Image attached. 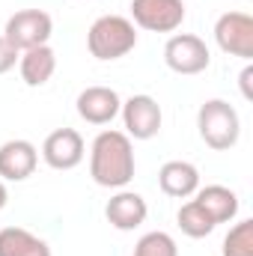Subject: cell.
<instances>
[{
    "label": "cell",
    "instance_id": "6da1fadb",
    "mask_svg": "<svg viewBox=\"0 0 253 256\" xmlns=\"http://www.w3.org/2000/svg\"><path fill=\"white\" fill-rule=\"evenodd\" d=\"M137 161H134V143L126 131L116 128H104L96 134L92 146H90V176L96 185L120 191L128 188V182L134 179Z\"/></svg>",
    "mask_w": 253,
    "mask_h": 256
},
{
    "label": "cell",
    "instance_id": "7a4b0ae2",
    "mask_svg": "<svg viewBox=\"0 0 253 256\" xmlns=\"http://www.w3.org/2000/svg\"><path fill=\"white\" fill-rule=\"evenodd\" d=\"M86 48L102 63L120 60L137 48V27L126 15H102L86 30Z\"/></svg>",
    "mask_w": 253,
    "mask_h": 256
},
{
    "label": "cell",
    "instance_id": "3957f363",
    "mask_svg": "<svg viewBox=\"0 0 253 256\" xmlns=\"http://www.w3.org/2000/svg\"><path fill=\"white\" fill-rule=\"evenodd\" d=\"M196 131H200V140L208 149L230 152L238 143V137H242L238 110L230 102H224V98H208L196 110Z\"/></svg>",
    "mask_w": 253,
    "mask_h": 256
},
{
    "label": "cell",
    "instance_id": "277c9868",
    "mask_svg": "<svg viewBox=\"0 0 253 256\" xmlns=\"http://www.w3.org/2000/svg\"><path fill=\"white\" fill-rule=\"evenodd\" d=\"M54 33V18L45 9H21L15 15H9L6 27H3V39L21 54L39 45H48Z\"/></svg>",
    "mask_w": 253,
    "mask_h": 256
},
{
    "label": "cell",
    "instance_id": "5b68a950",
    "mask_svg": "<svg viewBox=\"0 0 253 256\" xmlns=\"http://www.w3.org/2000/svg\"><path fill=\"white\" fill-rule=\"evenodd\" d=\"M185 15V0H131V24L149 33H176Z\"/></svg>",
    "mask_w": 253,
    "mask_h": 256
},
{
    "label": "cell",
    "instance_id": "8992f818",
    "mask_svg": "<svg viewBox=\"0 0 253 256\" xmlns=\"http://www.w3.org/2000/svg\"><path fill=\"white\" fill-rule=\"evenodd\" d=\"M214 42H218V48L224 54L250 63L253 60V18L248 12H224L214 21Z\"/></svg>",
    "mask_w": 253,
    "mask_h": 256
},
{
    "label": "cell",
    "instance_id": "52a82bcc",
    "mask_svg": "<svg viewBox=\"0 0 253 256\" xmlns=\"http://www.w3.org/2000/svg\"><path fill=\"white\" fill-rule=\"evenodd\" d=\"M164 63L176 74H200L212 63L208 45L194 33H173L164 45Z\"/></svg>",
    "mask_w": 253,
    "mask_h": 256
},
{
    "label": "cell",
    "instance_id": "ba28073f",
    "mask_svg": "<svg viewBox=\"0 0 253 256\" xmlns=\"http://www.w3.org/2000/svg\"><path fill=\"white\" fill-rule=\"evenodd\" d=\"M120 116H122L126 134L131 140H152L164 126L161 104L146 92H137V96L126 98L122 108H120Z\"/></svg>",
    "mask_w": 253,
    "mask_h": 256
},
{
    "label": "cell",
    "instance_id": "9c48e42d",
    "mask_svg": "<svg viewBox=\"0 0 253 256\" xmlns=\"http://www.w3.org/2000/svg\"><path fill=\"white\" fill-rule=\"evenodd\" d=\"M86 155V143L74 128H54L42 143V161L51 170H74Z\"/></svg>",
    "mask_w": 253,
    "mask_h": 256
},
{
    "label": "cell",
    "instance_id": "30bf717a",
    "mask_svg": "<svg viewBox=\"0 0 253 256\" xmlns=\"http://www.w3.org/2000/svg\"><path fill=\"white\" fill-rule=\"evenodd\" d=\"M122 98L114 86H86L74 98V110L90 126H110L120 116Z\"/></svg>",
    "mask_w": 253,
    "mask_h": 256
},
{
    "label": "cell",
    "instance_id": "8fae6325",
    "mask_svg": "<svg viewBox=\"0 0 253 256\" xmlns=\"http://www.w3.org/2000/svg\"><path fill=\"white\" fill-rule=\"evenodd\" d=\"M146 214H149V206L143 200V194L137 191H128V188H120L108 200L104 206V218L114 230L120 232H134L137 226L146 224Z\"/></svg>",
    "mask_w": 253,
    "mask_h": 256
},
{
    "label": "cell",
    "instance_id": "7c38bea8",
    "mask_svg": "<svg viewBox=\"0 0 253 256\" xmlns=\"http://www.w3.org/2000/svg\"><path fill=\"white\" fill-rule=\"evenodd\" d=\"M39 167V149L30 140H6L0 146V179L3 182H24Z\"/></svg>",
    "mask_w": 253,
    "mask_h": 256
},
{
    "label": "cell",
    "instance_id": "4fadbf2b",
    "mask_svg": "<svg viewBox=\"0 0 253 256\" xmlns=\"http://www.w3.org/2000/svg\"><path fill=\"white\" fill-rule=\"evenodd\" d=\"M194 200L202 206V212L214 220V226L218 224H230V220H236L238 218V194L232 191V188H226V185H200L196 194H194Z\"/></svg>",
    "mask_w": 253,
    "mask_h": 256
},
{
    "label": "cell",
    "instance_id": "5bb4252c",
    "mask_svg": "<svg viewBox=\"0 0 253 256\" xmlns=\"http://www.w3.org/2000/svg\"><path fill=\"white\" fill-rule=\"evenodd\" d=\"M158 185L173 200H188L200 188V170L190 161H167L158 170Z\"/></svg>",
    "mask_w": 253,
    "mask_h": 256
},
{
    "label": "cell",
    "instance_id": "9a60e30c",
    "mask_svg": "<svg viewBox=\"0 0 253 256\" xmlns=\"http://www.w3.org/2000/svg\"><path fill=\"white\" fill-rule=\"evenodd\" d=\"M18 72H21V80L27 86H45L54 72H57V54L51 45H39V48H30V51H21L18 57Z\"/></svg>",
    "mask_w": 253,
    "mask_h": 256
},
{
    "label": "cell",
    "instance_id": "2e32d148",
    "mask_svg": "<svg viewBox=\"0 0 253 256\" xmlns=\"http://www.w3.org/2000/svg\"><path fill=\"white\" fill-rule=\"evenodd\" d=\"M0 256H51L45 238L33 236L24 226H3L0 230Z\"/></svg>",
    "mask_w": 253,
    "mask_h": 256
},
{
    "label": "cell",
    "instance_id": "e0dca14e",
    "mask_svg": "<svg viewBox=\"0 0 253 256\" xmlns=\"http://www.w3.org/2000/svg\"><path fill=\"white\" fill-rule=\"evenodd\" d=\"M176 224H179V230H182L188 238H206V236L214 232V220L202 212V206H200L196 200H188V202L179 208Z\"/></svg>",
    "mask_w": 253,
    "mask_h": 256
},
{
    "label": "cell",
    "instance_id": "ac0fdd59",
    "mask_svg": "<svg viewBox=\"0 0 253 256\" xmlns=\"http://www.w3.org/2000/svg\"><path fill=\"white\" fill-rule=\"evenodd\" d=\"M131 256H179V244L170 232L164 230H152L146 236H140V242L134 244Z\"/></svg>",
    "mask_w": 253,
    "mask_h": 256
},
{
    "label": "cell",
    "instance_id": "d6986e66",
    "mask_svg": "<svg viewBox=\"0 0 253 256\" xmlns=\"http://www.w3.org/2000/svg\"><path fill=\"white\" fill-rule=\"evenodd\" d=\"M220 256H253V220H238L226 232Z\"/></svg>",
    "mask_w": 253,
    "mask_h": 256
},
{
    "label": "cell",
    "instance_id": "ffe728a7",
    "mask_svg": "<svg viewBox=\"0 0 253 256\" xmlns=\"http://www.w3.org/2000/svg\"><path fill=\"white\" fill-rule=\"evenodd\" d=\"M18 57H21V54H18V51H15V48L3 39V33H0V74L12 72V68L18 66Z\"/></svg>",
    "mask_w": 253,
    "mask_h": 256
},
{
    "label": "cell",
    "instance_id": "44dd1931",
    "mask_svg": "<svg viewBox=\"0 0 253 256\" xmlns=\"http://www.w3.org/2000/svg\"><path fill=\"white\" fill-rule=\"evenodd\" d=\"M250 80H253V66L248 63L244 68H242V74H238V84H242V96L250 102L253 98V90H250Z\"/></svg>",
    "mask_w": 253,
    "mask_h": 256
},
{
    "label": "cell",
    "instance_id": "7402d4cb",
    "mask_svg": "<svg viewBox=\"0 0 253 256\" xmlns=\"http://www.w3.org/2000/svg\"><path fill=\"white\" fill-rule=\"evenodd\" d=\"M6 202H9V191H6V182L0 179V208H6Z\"/></svg>",
    "mask_w": 253,
    "mask_h": 256
}]
</instances>
